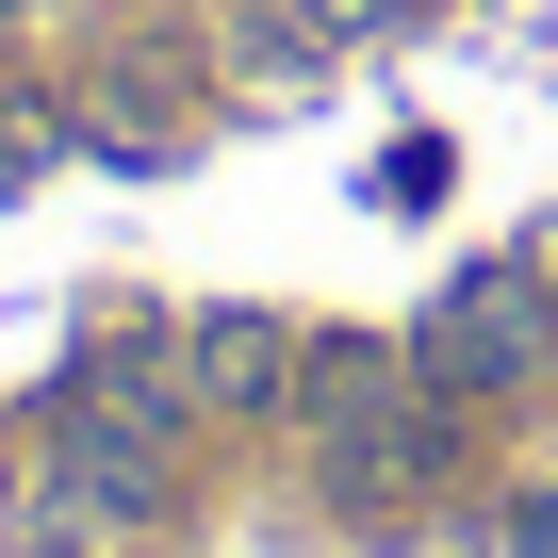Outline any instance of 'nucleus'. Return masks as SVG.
Masks as SVG:
<instances>
[{
	"label": "nucleus",
	"instance_id": "nucleus-1",
	"mask_svg": "<svg viewBox=\"0 0 558 558\" xmlns=\"http://www.w3.org/2000/svg\"><path fill=\"white\" fill-rule=\"evenodd\" d=\"M542 345H558V296H542L525 263H493V279H460V296L411 329V378H427L444 411H476V395H525Z\"/></svg>",
	"mask_w": 558,
	"mask_h": 558
},
{
	"label": "nucleus",
	"instance_id": "nucleus-2",
	"mask_svg": "<svg viewBox=\"0 0 558 558\" xmlns=\"http://www.w3.org/2000/svg\"><path fill=\"white\" fill-rule=\"evenodd\" d=\"M296 378H313V345L279 329V313H197V329H181V395H197L214 427H263V411H296Z\"/></svg>",
	"mask_w": 558,
	"mask_h": 558
},
{
	"label": "nucleus",
	"instance_id": "nucleus-3",
	"mask_svg": "<svg viewBox=\"0 0 558 558\" xmlns=\"http://www.w3.org/2000/svg\"><path fill=\"white\" fill-rule=\"evenodd\" d=\"M50 165H66V116H50L34 83H0V197H34Z\"/></svg>",
	"mask_w": 558,
	"mask_h": 558
},
{
	"label": "nucleus",
	"instance_id": "nucleus-4",
	"mask_svg": "<svg viewBox=\"0 0 558 558\" xmlns=\"http://www.w3.org/2000/svg\"><path fill=\"white\" fill-rule=\"evenodd\" d=\"M0 558H132V542H99V525H66V509H50V493H34V509H17V525H0Z\"/></svg>",
	"mask_w": 558,
	"mask_h": 558
},
{
	"label": "nucleus",
	"instance_id": "nucleus-5",
	"mask_svg": "<svg viewBox=\"0 0 558 558\" xmlns=\"http://www.w3.org/2000/svg\"><path fill=\"white\" fill-rule=\"evenodd\" d=\"M411 0H296V34H395Z\"/></svg>",
	"mask_w": 558,
	"mask_h": 558
},
{
	"label": "nucleus",
	"instance_id": "nucleus-6",
	"mask_svg": "<svg viewBox=\"0 0 558 558\" xmlns=\"http://www.w3.org/2000/svg\"><path fill=\"white\" fill-rule=\"evenodd\" d=\"M509 558H558V509H525V525H509Z\"/></svg>",
	"mask_w": 558,
	"mask_h": 558
}]
</instances>
